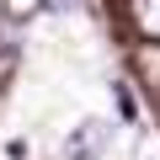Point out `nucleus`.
<instances>
[{
	"mask_svg": "<svg viewBox=\"0 0 160 160\" xmlns=\"http://www.w3.org/2000/svg\"><path fill=\"white\" fill-rule=\"evenodd\" d=\"M43 11V0H6V16L11 22H27V16H38Z\"/></svg>",
	"mask_w": 160,
	"mask_h": 160,
	"instance_id": "obj_4",
	"label": "nucleus"
},
{
	"mask_svg": "<svg viewBox=\"0 0 160 160\" xmlns=\"http://www.w3.org/2000/svg\"><path fill=\"white\" fill-rule=\"evenodd\" d=\"M133 22H139V32H144V38H155V43H160V0H133Z\"/></svg>",
	"mask_w": 160,
	"mask_h": 160,
	"instance_id": "obj_2",
	"label": "nucleus"
},
{
	"mask_svg": "<svg viewBox=\"0 0 160 160\" xmlns=\"http://www.w3.org/2000/svg\"><path fill=\"white\" fill-rule=\"evenodd\" d=\"M16 64H22V48H16V43H6V48H0V91L11 86V75H16Z\"/></svg>",
	"mask_w": 160,
	"mask_h": 160,
	"instance_id": "obj_3",
	"label": "nucleus"
},
{
	"mask_svg": "<svg viewBox=\"0 0 160 160\" xmlns=\"http://www.w3.org/2000/svg\"><path fill=\"white\" fill-rule=\"evenodd\" d=\"M102 144H107V123H102V118H86L80 128H69V139H64V160H96Z\"/></svg>",
	"mask_w": 160,
	"mask_h": 160,
	"instance_id": "obj_1",
	"label": "nucleus"
},
{
	"mask_svg": "<svg viewBox=\"0 0 160 160\" xmlns=\"http://www.w3.org/2000/svg\"><path fill=\"white\" fill-rule=\"evenodd\" d=\"M43 6H53V11H69V6H75V0H43Z\"/></svg>",
	"mask_w": 160,
	"mask_h": 160,
	"instance_id": "obj_5",
	"label": "nucleus"
}]
</instances>
